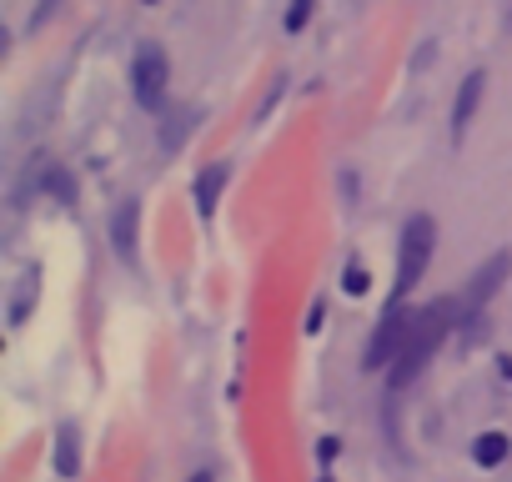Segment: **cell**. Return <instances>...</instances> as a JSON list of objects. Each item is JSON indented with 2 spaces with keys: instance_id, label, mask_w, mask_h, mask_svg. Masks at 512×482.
I'll return each instance as SVG.
<instances>
[{
  "instance_id": "1",
  "label": "cell",
  "mask_w": 512,
  "mask_h": 482,
  "mask_svg": "<svg viewBox=\"0 0 512 482\" xmlns=\"http://www.w3.org/2000/svg\"><path fill=\"white\" fill-rule=\"evenodd\" d=\"M457 317H462V302H432V307L412 312L407 337H402V347H397V362L387 367V387H392V392H402L407 382H417V372L427 367L432 347L452 332V322H457Z\"/></svg>"
},
{
  "instance_id": "2",
  "label": "cell",
  "mask_w": 512,
  "mask_h": 482,
  "mask_svg": "<svg viewBox=\"0 0 512 482\" xmlns=\"http://www.w3.org/2000/svg\"><path fill=\"white\" fill-rule=\"evenodd\" d=\"M432 216H412L407 226H402V252H397V287H392V297H407L417 282H422V272H427V257H432Z\"/></svg>"
},
{
  "instance_id": "3",
  "label": "cell",
  "mask_w": 512,
  "mask_h": 482,
  "mask_svg": "<svg viewBox=\"0 0 512 482\" xmlns=\"http://www.w3.org/2000/svg\"><path fill=\"white\" fill-rule=\"evenodd\" d=\"M407 322H412V312L402 307V297H392L387 312H382V322H377V332H372V342H367V357H362L367 372H382V367L397 362V347L407 337Z\"/></svg>"
},
{
  "instance_id": "4",
  "label": "cell",
  "mask_w": 512,
  "mask_h": 482,
  "mask_svg": "<svg viewBox=\"0 0 512 482\" xmlns=\"http://www.w3.org/2000/svg\"><path fill=\"white\" fill-rule=\"evenodd\" d=\"M166 76H171L166 51H161V46H141L136 61H131V91H136V101H141L146 111H161V101H166Z\"/></svg>"
},
{
  "instance_id": "5",
  "label": "cell",
  "mask_w": 512,
  "mask_h": 482,
  "mask_svg": "<svg viewBox=\"0 0 512 482\" xmlns=\"http://www.w3.org/2000/svg\"><path fill=\"white\" fill-rule=\"evenodd\" d=\"M507 267H512V257L507 252H497V257H487V267H477V277H472V287H467V312H477L482 302H492L497 297V287H502V277H507Z\"/></svg>"
},
{
  "instance_id": "6",
  "label": "cell",
  "mask_w": 512,
  "mask_h": 482,
  "mask_svg": "<svg viewBox=\"0 0 512 482\" xmlns=\"http://www.w3.org/2000/svg\"><path fill=\"white\" fill-rule=\"evenodd\" d=\"M482 86H487V76H482V71H467V81H462V91H457V106H452V136H462V131L472 126V111H477V101H482Z\"/></svg>"
},
{
  "instance_id": "7",
  "label": "cell",
  "mask_w": 512,
  "mask_h": 482,
  "mask_svg": "<svg viewBox=\"0 0 512 482\" xmlns=\"http://www.w3.org/2000/svg\"><path fill=\"white\" fill-rule=\"evenodd\" d=\"M56 472H61V477H76V472H81V432H76L71 422L56 432Z\"/></svg>"
},
{
  "instance_id": "8",
  "label": "cell",
  "mask_w": 512,
  "mask_h": 482,
  "mask_svg": "<svg viewBox=\"0 0 512 482\" xmlns=\"http://www.w3.org/2000/svg\"><path fill=\"white\" fill-rule=\"evenodd\" d=\"M221 186H226V166L216 161V166H206L201 176H196V206H201V216L216 206V196H221Z\"/></svg>"
},
{
  "instance_id": "9",
  "label": "cell",
  "mask_w": 512,
  "mask_h": 482,
  "mask_svg": "<svg viewBox=\"0 0 512 482\" xmlns=\"http://www.w3.org/2000/svg\"><path fill=\"white\" fill-rule=\"evenodd\" d=\"M111 236H116V252H121V257H136V201H126V206L116 211Z\"/></svg>"
},
{
  "instance_id": "10",
  "label": "cell",
  "mask_w": 512,
  "mask_h": 482,
  "mask_svg": "<svg viewBox=\"0 0 512 482\" xmlns=\"http://www.w3.org/2000/svg\"><path fill=\"white\" fill-rule=\"evenodd\" d=\"M472 457H477L482 467H497V462L507 457V437H502V432H482L477 447H472Z\"/></svg>"
},
{
  "instance_id": "11",
  "label": "cell",
  "mask_w": 512,
  "mask_h": 482,
  "mask_svg": "<svg viewBox=\"0 0 512 482\" xmlns=\"http://www.w3.org/2000/svg\"><path fill=\"white\" fill-rule=\"evenodd\" d=\"M36 287H41V272H26V277H21V292H16V302H11V322H26Z\"/></svg>"
},
{
  "instance_id": "12",
  "label": "cell",
  "mask_w": 512,
  "mask_h": 482,
  "mask_svg": "<svg viewBox=\"0 0 512 482\" xmlns=\"http://www.w3.org/2000/svg\"><path fill=\"white\" fill-rule=\"evenodd\" d=\"M41 186H46V191H51L56 201H71V196H76V191H71V181H66V171H56V166H51V171L41 176Z\"/></svg>"
},
{
  "instance_id": "13",
  "label": "cell",
  "mask_w": 512,
  "mask_h": 482,
  "mask_svg": "<svg viewBox=\"0 0 512 482\" xmlns=\"http://www.w3.org/2000/svg\"><path fill=\"white\" fill-rule=\"evenodd\" d=\"M312 11H317V0H292V11H287V31L297 36V31L312 21Z\"/></svg>"
},
{
  "instance_id": "14",
  "label": "cell",
  "mask_w": 512,
  "mask_h": 482,
  "mask_svg": "<svg viewBox=\"0 0 512 482\" xmlns=\"http://www.w3.org/2000/svg\"><path fill=\"white\" fill-rule=\"evenodd\" d=\"M342 287H347L352 297H362V292H367V267H357V262H352V267H347V277H342Z\"/></svg>"
},
{
  "instance_id": "15",
  "label": "cell",
  "mask_w": 512,
  "mask_h": 482,
  "mask_svg": "<svg viewBox=\"0 0 512 482\" xmlns=\"http://www.w3.org/2000/svg\"><path fill=\"white\" fill-rule=\"evenodd\" d=\"M502 377H507V382H512V357H502Z\"/></svg>"
},
{
  "instance_id": "16",
  "label": "cell",
  "mask_w": 512,
  "mask_h": 482,
  "mask_svg": "<svg viewBox=\"0 0 512 482\" xmlns=\"http://www.w3.org/2000/svg\"><path fill=\"white\" fill-rule=\"evenodd\" d=\"M191 482H206V477H191Z\"/></svg>"
},
{
  "instance_id": "17",
  "label": "cell",
  "mask_w": 512,
  "mask_h": 482,
  "mask_svg": "<svg viewBox=\"0 0 512 482\" xmlns=\"http://www.w3.org/2000/svg\"><path fill=\"white\" fill-rule=\"evenodd\" d=\"M146 6H156V0H146Z\"/></svg>"
}]
</instances>
